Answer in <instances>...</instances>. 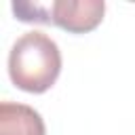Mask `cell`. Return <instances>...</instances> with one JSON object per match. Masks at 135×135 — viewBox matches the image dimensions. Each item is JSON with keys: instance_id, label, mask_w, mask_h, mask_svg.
I'll use <instances>...</instances> for the list:
<instances>
[{"instance_id": "1", "label": "cell", "mask_w": 135, "mask_h": 135, "mask_svg": "<svg viewBox=\"0 0 135 135\" xmlns=\"http://www.w3.org/2000/svg\"><path fill=\"white\" fill-rule=\"evenodd\" d=\"M61 72V51L57 42L44 32H25L19 36L8 53L11 82L25 93L49 91Z\"/></svg>"}, {"instance_id": "2", "label": "cell", "mask_w": 135, "mask_h": 135, "mask_svg": "<svg viewBox=\"0 0 135 135\" xmlns=\"http://www.w3.org/2000/svg\"><path fill=\"white\" fill-rule=\"evenodd\" d=\"M105 13L103 0H55L49 4V19L70 34L93 32Z\"/></svg>"}, {"instance_id": "3", "label": "cell", "mask_w": 135, "mask_h": 135, "mask_svg": "<svg viewBox=\"0 0 135 135\" xmlns=\"http://www.w3.org/2000/svg\"><path fill=\"white\" fill-rule=\"evenodd\" d=\"M0 135H46V127L34 108L15 101H2Z\"/></svg>"}, {"instance_id": "4", "label": "cell", "mask_w": 135, "mask_h": 135, "mask_svg": "<svg viewBox=\"0 0 135 135\" xmlns=\"http://www.w3.org/2000/svg\"><path fill=\"white\" fill-rule=\"evenodd\" d=\"M13 13L19 21L25 23H51L49 19V4H40V2H15L13 4Z\"/></svg>"}]
</instances>
